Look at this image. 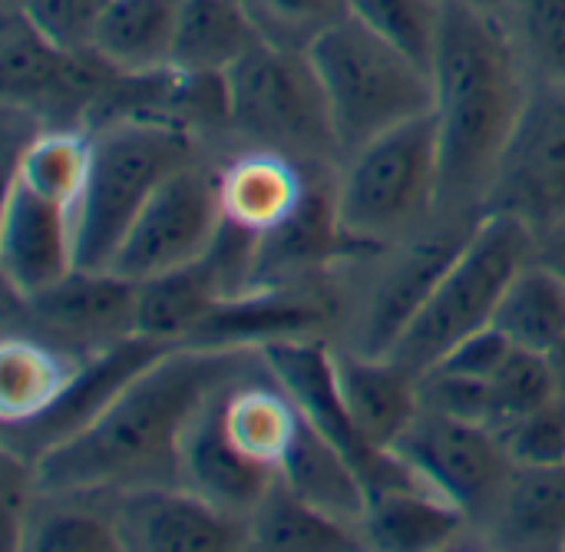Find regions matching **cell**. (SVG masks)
Returning <instances> with one entry per match:
<instances>
[{
	"instance_id": "d4e9b609",
	"label": "cell",
	"mask_w": 565,
	"mask_h": 552,
	"mask_svg": "<svg viewBox=\"0 0 565 552\" xmlns=\"http://www.w3.org/2000/svg\"><path fill=\"white\" fill-rule=\"evenodd\" d=\"M281 484L298 493L305 503L361 527L371 507V490L361 480L358 467L318 431L305 421L301 414V427L298 437L288 450V457L281 460Z\"/></svg>"
},
{
	"instance_id": "ab89813d",
	"label": "cell",
	"mask_w": 565,
	"mask_h": 552,
	"mask_svg": "<svg viewBox=\"0 0 565 552\" xmlns=\"http://www.w3.org/2000/svg\"><path fill=\"white\" fill-rule=\"evenodd\" d=\"M536 258L546 262L550 268H556L565 278V219L536 232Z\"/></svg>"
},
{
	"instance_id": "cb8c5ba5",
	"label": "cell",
	"mask_w": 565,
	"mask_h": 552,
	"mask_svg": "<svg viewBox=\"0 0 565 552\" xmlns=\"http://www.w3.org/2000/svg\"><path fill=\"white\" fill-rule=\"evenodd\" d=\"M470 520L450 500L430 487H391L371 493L367 517L361 523L371 550L424 552L450 546Z\"/></svg>"
},
{
	"instance_id": "60d3db41",
	"label": "cell",
	"mask_w": 565,
	"mask_h": 552,
	"mask_svg": "<svg viewBox=\"0 0 565 552\" xmlns=\"http://www.w3.org/2000/svg\"><path fill=\"white\" fill-rule=\"evenodd\" d=\"M546 361H550V371H553V378H556L559 394L565 397V331H563V338L546 351Z\"/></svg>"
},
{
	"instance_id": "d590c367",
	"label": "cell",
	"mask_w": 565,
	"mask_h": 552,
	"mask_svg": "<svg viewBox=\"0 0 565 552\" xmlns=\"http://www.w3.org/2000/svg\"><path fill=\"white\" fill-rule=\"evenodd\" d=\"M351 17L430 70L447 0H348Z\"/></svg>"
},
{
	"instance_id": "4316f807",
	"label": "cell",
	"mask_w": 565,
	"mask_h": 552,
	"mask_svg": "<svg viewBox=\"0 0 565 552\" xmlns=\"http://www.w3.org/2000/svg\"><path fill=\"white\" fill-rule=\"evenodd\" d=\"M175 20L179 0H109L93 36V53L129 76L162 73L172 60Z\"/></svg>"
},
{
	"instance_id": "b9f144b4",
	"label": "cell",
	"mask_w": 565,
	"mask_h": 552,
	"mask_svg": "<svg viewBox=\"0 0 565 552\" xmlns=\"http://www.w3.org/2000/svg\"><path fill=\"white\" fill-rule=\"evenodd\" d=\"M463 3H473V7L493 10V13H503V7H507V0H463Z\"/></svg>"
},
{
	"instance_id": "e575fe53",
	"label": "cell",
	"mask_w": 565,
	"mask_h": 552,
	"mask_svg": "<svg viewBox=\"0 0 565 552\" xmlns=\"http://www.w3.org/2000/svg\"><path fill=\"white\" fill-rule=\"evenodd\" d=\"M500 17L533 76L565 86V0H507Z\"/></svg>"
},
{
	"instance_id": "7a4b0ae2",
	"label": "cell",
	"mask_w": 565,
	"mask_h": 552,
	"mask_svg": "<svg viewBox=\"0 0 565 552\" xmlns=\"http://www.w3.org/2000/svg\"><path fill=\"white\" fill-rule=\"evenodd\" d=\"M430 76L440 139V212L483 215L500 156L536 76L507 20L463 0L444 7Z\"/></svg>"
},
{
	"instance_id": "6da1fadb",
	"label": "cell",
	"mask_w": 565,
	"mask_h": 552,
	"mask_svg": "<svg viewBox=\"0 0 565 552\" xmlns=\"http://www.w3.org/2000/svg\"><path fill=\"white\" fill-rule=\"evenodd\" d=\"M262 361L248 348L175 344L146 368L86 431L33 464L40 493H116L182 487V437L199 407Z\"/></svg>"
},
{
	"instance_id": "44dd1931",
	"label": "cell",
	"mask_w": 565,
	"mask_h": 552,
	"mask_svg": "<svg viewBox=\"0 0 565 552\" xmlns=\"http://www.w3.org/2000/svg\"><path fill=\"white\" fill-rule=\"evenodd\" d=\"M318 169L328 166H305L275 149H248L228 159L218 172V202L225 222L265 235L288 222Z\"/></svg>"
},
{
	"instance_id": "e0dca14e",
	"label": "cell",
	"mask_w": 565,
	"mask_h": 552,
	"mask_svg": "<svg viewBox=\"0 0 565 552\" xmlns=\"http://www.w3.org/2000/svg\"><path fill=\"white\" fill-rule=\"evenodd\" d=\"M0 268L17 298H33L76 268L73 209L7 179L0 222Z\"/></svg>"
},
{
	"instance_id": "ba28073f",
	"label": "cell",
	"mask_w": 565,
	"mask_h": 552,
	"mask_svg": "<svg viewBox=\"0 0 565 552\" xmlns=\"http://www.w3.org/2000/svg\"><path fill=\"white\" fill-rule=\"evenodd\" d=\"M480 215H437L417 235L371 248V275L354 295L348 348L364 354H391L411 321L420 315L437 282L460 255Z\"/></svg>"
},
{
	"instance_id": "1f68e13d",
	"label": "cell",
	"mask_w": 565,
	"mask_h": 552,
	"mask_svg": "<svg viewBox=\"0 0 565 552\" xmlns=\"http://www.w3.org/2000/svg\"><path fill=\"white\" fill-rule=\"evenodd\" d=\"M89 159L93 136L73 126H53L23 142V149L10 162V179L23 182L30 192L50 202L73 209L86 185Z\"/></svg>"
},
{
	"instance_id": "2e32d148",
	"label": "cell",
	"mask_w": 565,
	"mask_h": 552,
	"mask_svg": "<svg viewBox=\"0 0 565 552\" xmlns=\"http://www.w3.org/2000/svg\"><path fill=\"white\" fill-rule=\"evenodd\" d=\"M23 311L53 335V341L96 354L139 331V282L109 268H73L40 295L23 298Z\"/></svg>"
},
{
	"instance_id": "f35d334b",
	"label": "cell",
	"mask_w": 565,
	"mask_h": 552,
	"mask_svg": "<svg viewBox=\"0 0 565 552\" xmlns=\"http://www.w3.org/2000/svg\"><path fill=\"white\" fill-rule=\"evenodd\" d=\"M513 341L497 328H483L470 338H463L454 351H447L430 371H450V374H460V378H473V381H490L503 361L513 354Z\"/></svg>"
},
{
	"instance_id": "f546056e",
	"label": "cell",
	"mask_w": 565,
	"mask_h": 552,
	"mask_svg": "<svg viewBox=\"0 0 565 552\" xmlns=\"http://www.w3.org/2000/svg\"><path fill=\"white\" fill-rule=\"evenodd\" d=\"M20 550L116 552L122 546L103 493H36Z\"/></svg>"
},
{
	"instance_id": "30bf717a",
	"label": "cell",
	"mask_w": 565,
	"mask_h": 552,
	"mask_svg": "<svg viewBox=\"0 0 565 552\" xmlns=\"http://www.w3.org/2000/svg\"><path fill=\"white\" fill-rule=\"evenodd\" d=\"M0 76L7 109L73 113L76 119L96 106L119 109L129 73L113 70L96 53H70L50 43L17 7L3 10Z\"/></svg>"
},
{
	"instance_id": "836d02e7",
	"label": "cell",
	"mask_w": 565,
	"mask_h": 552,
	"mask_svg": "<svg viewBox=\"0 0 565 552\" xmlns=\"http://www.w3.org/2000/svg\"><path fill=\"white\" fill-rule=\"evenodd\" d=\"M262 43L308 53L334 23L351 17L348 0H242Z\"/></svg>"
},
{
	"instance_id": "d6a6232c",
	"label": "cell",
	"mask_w": 565,
	"mask_h": 552,
	"mask_svg": "<svg viewBox=\"0 0 565 552\" xmlns=\"http://www.w3.org/2000/svg\"><path fill=\"white\" fill-rule=\"evenodd\" d=\"M553 397H559V388L546 354L513 348L503 368L487 381V427L503 434L510 424L533 414Z\"/></svg>"
},
{
	"instance_id": "ffe728a7",
	"label": "cell",
	"mask_w": 565,
	"mask_h": 552,
	"mask_svg": "<svg viewBox=\"0 0 565 552\" xmlns=\"http://www.w3.org/2000/svg\"><path fill=\"white\" fill-rule=\"evenodd\" d=\"M334 378L354 431L377 450H394L420 414V374L391 354L334 348Z\"/></svg>"
},
{
	"instance_id": "484cf974",
	"label": "cell",
	"mask_w": 565,
	"mask_h": 552,
	"mask_svg": "<svg viewBox=\"0 0 565 552\" xmlns=\"http://www.w3.org/2000/svg\"><path fill=\"white\" fill-rule=\"evenodd\" d=\"M89 354L26 335H7L0 348V421L3 427L40 417L76 378Z\"/></svg>"
},
{
	"instance_id": "ac0fdd59",
	"label": "cell",
	"mask_w": 565,
	"mask_h": 552,
	"mask_svg": "<svg viewBox=\"0 0 565 552\" xmlns=\"http://www.w3.org/2000/svg\"><path fill=\"white\" fill-rule=\"evenodd\" d=\"M334 318V301L324 288L311 282L248 288L225 298L185 344L205 348H248L285 341V338H318Z\"/></svg>"
},
{
	"instance_id": "3957f363",
	"label": "cell",
	"mask_w": 565,
	"mask_h": 552,
	"mask_svg": "<svg viewBox=\"0 0 565 552\" xmlns=\"http://www.w3.org/2000/svg\"><path fill=\"white\" fill-rule=\"evenodd\" d=\"M195 162L192 132L169 119L119 116L93 136L86 185L73 205L76 268L106 272L149 195Z\"/></svg>"
},
{
	"instance_id": "8fae6325",
	"label": "cell",
	"mask_w": 565,
	"mask_h": 552,
	"mask_svg": "<svg viewBox=\"0 0 565 552\" xmlns=\"http://www.w3.org/2000/svg\"><path fill=\"white\" fill-rule=\"evenodd\" d=\"M483 212L510 215L533 232L565 219V86L533 83L526 109L500 156Z\"/></svg>"
},
{
	"instance_id": "9c48e42d",
	"label": "cell",
	"mask_w": 565,
	"mask_h": 552,
	"mask_svg": "<svg viewBox=\"0 0 565 552\" xmlns=\"http://www.w3.org/2000/svg\"><path fill=\"white\" fill-rule=\"evenodd\" d=\"M394 454L424 487L450 500L470 527H487L516 470L503 437L483 424L420 407Z\"/></svg>"
},
{
	"instance_id": "603a6c76",
	"label": "cell",
	"mask_w": 565,
	"mask_h": 552,
	"mask_svg": "<svg viewBox=\"0 0 565 552\" xmlns=\"http://www.w3.org/2000/svg\"><path fill=\"white\" fill-rule=\"evenodd\" d=\"M483 530L500 550H563L565 464L516 467Z\"/></svg>"
},
{
	"instance_id": "277c9868",
	"label": "cell",
	"mask_w": 565,
	"mask_h": 552,
	"mask_svg": "<svg viewBox=\"0 0 565 552\" xmlns=\"http://www.w3.org/2000/svg\"><path fill=\"white\" fill-rule=\"evenodd\" d=\"M308 56L331 106L341 162L387 129L434 113L430 70L358 17L334 23Z\"/></svg>"
},
{
	"instance_id": "52a82bcc",
	"label": "cell",
	"mask_w": 565,
	"mask_h": 552,
	"mask_svg": "<svg viewBox=\"0 0 565 552\" xmlns=\"http://www.w3.org/2000/svg\"><path fill=\"white\" fill-rule=\"evenodd\" d=\"M222 79L228 129L255 149H275L305 166L341 162L331 106L308 53L258 43Z\"/></svg>"
},
{
	"instance_id": "5bb4252c",
	"label": "cell",
	"mask_w": 565,
	"mask_h": 552,
	"mask_svg": "<svg viewBox=\"0 0 565 552\" xmlns=\"http://www.w3.org/2000/svg\"><path fill=\"white\" fill-rule=\"evenodd\" d=\"M119 537L132 552L252 550L248 520L218 510L185 487H136L103 493Z\"/></svg>"
},
{
	"instance_id": "74e56055",
	"label": "cell",
	"mask_w": 565,
	"mask_h": 552,
	"mask_svg": "<svg viewBox=\"0 0 565 552\" xmlns=\"http://www.w3.org/2000/svg\"><path fill=\"white\" fill-rule=\"evenodd\" d=\"M500 437L516 467L565 464V397L559 394L546 401L533 414L510 424Z\"/></svg>"
},
{
	"instance_id": "7402d4cb",
	"label": "cell",
	"mask_w": 565,
	"mask_h": 552,
	"mask_svg": "<svg viewBox=\"0 0 565 552\" xmlns=\"http://www.w3.org/2000/svg\"><path fill=\"white\" fill-rule=\"evenodd\" d=\"M262 43L242 0H179L169 70L185 76H225Z\"/></svg>"
},
{
	"instance_id": "8d00e7d4",
	"label": "cell",
	"mask_w": 565,
	"mask_h": 552,
	"mask_svg": "<svg viewBox=\"0 0 565 552\" xmlns=\"http://www.w3.org/2000/svg\"><path fill=\"white\" fill-rule=\"evenodd\" d=\"M109 0H13L50 43L70 53H93V36Z\"/></svg>"
},
{
	"instance_id": "8992f818",
	"label": "cell",
	"mask_w": 565,
	"mask_h": 552,
	"mask_svg": "<svg viewBox=\"0 0 565 552\" xmlns=\"http://www.w3.org/2000/svg\"><path fill=\"white\" fill-rule=\"evenodd\" d=\"M530 258H536V232L520 219L483 212L391 358L424 378L463 338L493 325L510 282Z\"/></svg>"
},
{
	"instance_id": "5b68a950",
	"label": "cell",
	"mask_w": 565,
	"mask_h": 552,
	"mask_svg": "<svg viewBox=\"0 0 565 552\" xmlns=\"http://www.w3.org/2000/svg\"><path fill=\"white\" fill-rule=\"evenodd\" d=\"M440 215V139L434 113L371 139L341 162L338 219L361 248L404 242Z\"/></svg>"
},
{
	"instance_id": "4fadbf2b",
	"label": "cell",
	"mask_w": 565,
	"mask_h": 552,
	"mask_svg": "<svg viewBox=\"0 0 565 552\" xmlns=\"http://www.w3.org/2000/svg\"><path fill=\"white\" fill-rule=\"evenodd\" d=\"M268 371L281 381V388L291 394L298 411L311 427H318L361 474L371 493L391 490V487H424L417 474L394 454L371 447L351 424L338 378H334V348L321 338H285L258 348Z\"/></svg>"
},
{
	"instance_id": "f1b7e54d",
	"label": "cell",
	"mask_w": 565,
	"mask_h": 552,
	"mask_svg": "<svg viewBox=\"0 0 565 552\" xmlns=\"http://www.w3.org/2000/svg\"><path fill=\"white\" fill-rule=\"evenodd\" d=\"M248 533L252 550L341 552L367 546L361 527L305 503L281 484V477L271 487V493L258 503V510L248 517Z\"/></svg>"
},
{
	"instance_id": "4dcf8cb0",
	"label": "cell",
	"mask_w": 565,
	"mask_h": 552,
	"mask_svg": "<svg viewBox=\"0 0 565 552\" xmlns=\"http://www.w3.org/2000/svg\"><path fill=\"white\" fill-rule=\"evenodd\" d=\"M493 325L526 351L546 354L565 331V278L540 258H530L510 282Z\"/></svg>"
},
{
	"instance_id": "d6986e66",
	"label": "cell",
	"mask_w": 565,
	"mask_h": 552,
	"mask_svg": "<svg viewBox=\"0 0 565 552\" xmlns=\"http://www.w3.org/2000/svg\"><path fill=\"white\" fill-rule=\"evenodd\" d=\"M225 388H218L192 417V424L182 437L179 470H182L185 490L199 493L202 500L215 503L218 510H225L232 517L248 520L258 510V503L271 493V487L278 484L281 474L275 467L252 460L228 440L225 424H222V391Z\"/></svg>"
},
{
	"instance_id": "7c38bea8",
	"label": "cell",
	"mask_w": 565,
	"mask_h": 552,
	"mask_svg": "<svg viewBox=\"0 0 565 552\" xmlns=\"http://www.w3.org/2000/svg\"><path fill=\"white\" fill-rule=\"evenodd\" d=\"M222 222L218 172L189 162L149 195L109 262V272L129 282H146L185 268L212 248Z\"/></svg>"
},
{
	"instance_id": "9a60e30c",
	"label": "cell",
	"mask_w": 565,
	"mask_h": 552,
	"mask_svg": "<svg viewBox=\"0 0 565 552\" xmlns=\"http://www.w3.org/2000/svg\"><path fill=\"white\" fill-rule=\"evenodd\" d=\"M172 341H159L149 335H129L83 361L76 378L66 384V391L33 421L13 424L3 431V447L23 454L26 460H36L43 450L76 437L86 431L146 368H152Z\"/></svg>"
},
{
	"instance_id": "83f0119b",
	"label": "cell",
	"mask_w": 565,
	"mask_h": 552,
	"mask_svg": "<svg viewBox=\"0 0 565 552\" xmlns=\"http://www.w3.org/2000/svg\"><path fill=\"white\" fill-rule=\"evenodd\" d=\"M225 298V282L205 252L185 268L139 282V335L185 344Z\"/></svg>"
}]
</instances>
